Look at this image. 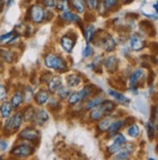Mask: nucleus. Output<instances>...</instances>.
Returning <instances> with one entry per match:
<instances>
[{
  "mask_svg": "<svg viewBox=\"0 0 158 160\" xmlns=\"http://www.w3.org/2000/svg\"><path fill=\"white\" fill-rule=\"evenodd\" d=\"M56 92H57V94L59 96V98L61 100H62V101L67 100L68 97H69V95L72 94V93H70V90L67 89V87H64V86H60V88Z\"/></svg>",
  "mask_w": 158,
  "mask_h": 160,
  "instance_id": "29",
  "label": "nucleus"
},
{
  "mask_svg": "<svg viewBox=\"0 0 158 160\" xmlns=\"http://www.w3.org/2000/svg\"><path fill=\"white\" fill-rule=\"evenodd\" d=\"M23 102V96L22 93L20 92H16L11 98V101H10V103L13 108H18L21 107V105Z\"/></svg>",
  "mask_w": 158,
  "mask_h": 160,
  "instance_id": "19",
  "label": "nucleus"
},
{
  "mask_svg": "<svg viewBox=\"0 0 158 160\" xmlns=\"http://www.w3.org/2000/svg\"><path fill=\"white\" fill-rule=\"evenodd\" d=\"M108 94H109L110 96H111V97H113L115 100L119 101V102H123V103H128V102H130V100H129L128 98H126L125 96H123L122 94L118 93V92H116V91L108 90Z\"/></svg>",
  "mask_w": 158,
  "mask_h": 160,
  "instance_id": "30",
  "label": "nucleus"
},
{
  "mask_svg": "<svg viewBox=\"0 0 158 160\" xmlns=\"http://www.w3.org/2000/svg\"><path fill=\"white\" fill-rule=\"evenodd\" d=\"M154 9H155V13L157 14V12H158V9H157V3L154 4Z\"/></svg>",
  "mask_w": 158,
  "mask_h": 160,
  "instance_id": "48",
  "label": "nucleus"
},
{
  "mask_svg": "<svg viewBox=\"0 0 158 160\" xmlns=\"http://www.w3.org/2000/svg\"><path fill=\"white\" fill-rule=\"evenodd\" d=\"M0 58L7 62H12L14 59L13 54L10 51H8L7 49H0Z\"/></svg>",
  "mask_w": 158,
  "mask_h": 160,
  "instance_id": "32",
  "label": "nucleus"
},
{
  "mask_svg": "<svg viewBox=\"0 0 158 160\" xmlns=\"http://www.w3.org/2000/svg\"><path fill=\"white\" fill-rule=\"evenodd\" d=\"M112 139H113V142L118 143V145H120L121 147H123L125 143H126V138L125 136L121 133H115L113 136H112Z\"/></svg>",
  "mask_w": 158,
  "mask_h": 160,
  "instance_id": "33",
  "label": "nucleus"
},
{
  "mask_svg": "<svg viewBox=\"0 0 158 160\" xmlns=\"http://www.w3.org/2000/svg\"><path fill=\"white\" fill-rule=\"evenodd\" d=\"M12 121H13V131L15 133L20 129L22 124V114L21 111H18V112L15 113L14 116H12Z\"/></svg>",
  "mask_w": 158,
  "mask_h": 160,
  "instance_id": "20",
  "label": "nucleus"
},
{
  "mask_svg": "<svg viewBox=\"0 0 158 160\" xmlns=\"http://www.w3.org/2000/svg\"><path fill=\"white\" fill-rule=\"evenodd\" d=\"M121 148H122V147H121L120 145H118V143H116V142H113V143H111V145L107 147V148H106V152H107L109 155L115 154Z\"/></svg>",
  "mask_w": 158,
  "mask_h": 160,
  "instance_id": "35",
  "label": "nucleus"
},
{
  "mask_svg": "<svg viewBox=\"0 0 158 160\" xmlns=\"http://www.w3.org/2000/svg\"><path fill=\"white\" fill-rule=\"evenodd\" d=\"M45 66L49 68H54L57 71H65L67 68V65L66 61L60 56L54 54V53H48L44 58Z\"/></svg>",
  "mask_w": 158,
  "mask_h": 160,
  "instance_id": "1",
  "label": "nucleus"
},
{
  "mask_svg": "<svg viewBox=\"0 0 158 160\" xmlns=\"http://www.w3.org/2000/svg\"><path fill=\"white\" fill-rule=\"evenodd\" d=\"M42 4L47 8H53L56 4V0H42Z\"/></svg>",
  "mask_w": 158,
  "mask_h": 160,
  "instance_id": "43",
  "label": "nucleus"
},
{
  "mask_svg": "<svg viewBox=\"0 0 158 160\" xmlns=\"http://www.w3.org/2000/svg\"><path fill=\"white\" fill-rule=\"evenodd\" d=\"M114 121V119L111 115H106V116H102L100 120L99 123L97 125V129L101 133H105L108 130V128L111 125V123Z\"/></svg>",
  "mask_w": 158,
  "mask_h": 160,
  "instance_id": "8",
  "label": "nucleus"
},
{
  "mask_svg": "<svg viewBox=\"0 0 158 160\" xmlns=\"http://www.w3.org/2000/svg\"><path fill=\"white\" fill-rule=\"evenodd\" d=\"M7 142H5V141H0V148L1 149H3V150H5L6 148H7Z\"/></svg>",
  "mask_w": 158,
  "mask_h": 160,
  "instance_id": "46",
  "label": "nucleus"
},
{
  "mask_svg": "<svg viewBox=\"0 0 158 160\" xmlns=\"http://www.w3.org/2000/svg\"><path fill=\"white\" fill-rule=\"evenodd\" d=\"M146 134L149 141H153L155 138V133H156V128L154 126V123L152 121H148L146 124Z\"/></svg>",
  "mask_w": 158,
  "mask_h": 160,
  "instance_id": "25",
  "label": "nucleus"
},
{
  "mask_svg": "<svg viewBox=\"0 0 158 160\" xmlns=\"http://www.w3.org/2000/svg\"><path fill=\"white\" fill-rule=\"evenodd\" d=\"M49 106H50V108H53V109H55V108H59L61 107V102H60V101H59V100L53 98V99H51V100H50Z\"/></svg>",
  "mask_w": 158,
  "mask_h": 160,
  "instance_id": "41",
  "label": "nucleus"
},
{
  "mask_svg": "<svg viewBox=\"0 0 158 160\" xmlns=\"http://www.w3.org/2000/svg\"><path fill=\"white\" fill-rule=\"evenodd\" d=\"M90 113H89V118L92 121H99V120L104 116V112L101 111V109L100 108H94L92 109H90Z\"/></svg>",
  "mask_w": 158,
  "mask_h": 160,
  "instance_id": "23",
  "label": "nucleus"
},
{
  "mask_svg": "<svg viewBox=\"0 0 158 160\" xmlns=\"http://www.w3.org/2000/svg\"><path fill=\"white\" fill-rule=\"evenodd\" d=\"M61 18L62 20H65L66 22H81L80 17H79L77 14H74L70 11H65L61 15Z\"/></svg>",
  "mask_w": 158,
  "mask_h": 160,
  "instance_id": "17",
  "label": "nucleus"
},
{
  "mask_svg": "<svg viewBox=\"0 0 158 160\" xmlns=\"http://www.w3.org/2000/svg\"><path fill=\"white\" fill-rule=\"evenodd\" d=\"M125 122H126L125 119H119V120H116V121H113L111 125H110V127L108 128V130L106 131L108 137H112L115 133H117L118 130L125 124Z\"/></svg>",
  "mask_w": 158,
  "mask_h": 160,
  "instance_id": "16",
  "label": "nucleus"
},
{
  "mask_svg": "<svg viewBox=\"0 0 158 160\" xmlns=\"http://www.w3.org/2000/svg\"><path fill=\"white\" fill-rule=\"evenodd\" d=\"M102 4H104L106 10H110L118 5V0H104Z\"/></svg>",
  "mask_w": 158,
  "mask_h": 160,
  "instance_id": "36",
  "label": "nucleus"
},
{
  "mask_svg": "<svg viewBox=\"0 0 158 160\" xmlns=\"http://www.w3.org/2000/svg\"><path fill=\"white\" fill-rule=\"evenodd\" d=\"M102 101H104V100H102V98L100 97V96H96V97H94L92 99H89L85 103V109L86 110H90V109H92L94 108H96V107H98L100 105Z\"/></svg>",
  "mask_w": 158,
  "mask_h": 160,
  "instance_id": "22",
  "label": "nucleus"
},
{
  "mask_svg": "<svg viewBox=\"0 0 158 160\" xmlns=\"http://www.w3.org/2000/svg\"><path fill=\"white\" fill-rule=\"evenodd\" d=\"M2 11H3V7H2V3L0 2V14H1Z\"/></svg>",
  "mask_w": 158,
  "mask_h": 160,
  "instance_id": "47",
  "label": "nucleus"
},
{
  "mask_svg": "<svg viewBox=\"0 0 158 160\" xmlns=\"http://www.w3.org/2000/svg\"><path fill=\"white\" fill-rule=\"evenodd\" d=\"M148 76L149 77H148V80H147V83H148V85H151L152 82H153V80H154V73L152 72V71H151V73H149Z\"/></svg>",
  "mask_w": 158,
  "mask_h": 160,
  "instance_id": "45",
  "label": "nucleus"
},
{
  "mask_svg": "<svg viewBox=\"0 0 158 160\" xmlns=\"http://www.w3.org/2000/svg\"><path fill=\"white\" fill-rule=\"evenodd\" d=\"M123 2H125V3H128L129 2V0H122Z\"/></svg>",
  "mask_w": 158,
  "mask_h": 160,
  "instance_id": "49",
  "label": "nucleus"
},
{
  "mask_svg": "<svg viewBox=\"0 0 158 160\" xmlns=\"http://www.w3.org/2000/svg\"><path fill=\"white\" fill-rule=\"evenodd\" d=\"M85 5L89 10H95L97 9L99 5V0H84Z\"/></svg>",
  "mask_w": 158,
  "mask_h": 160,
  "instance_id": "37",
  "label": "nucleus"
},
{
  "mask_svg": "<svg viewBox=\"0 0 158 160\" xmlns=\"http://www.w3.org/2000/svg\"><path fill=\"white\" fill-rule=\"evenodd\" d=\"M102 62H104L106 69L109 73H113L118 68V60L115 56H108V57Z\"/></svg>",
  "mask_w": 158,
  "mask_h": 160,
  "instance_id": "11",
  "label": "nucleus"
},
{
  "mask_svg": "<svg viewBox=\"0 0 158 160\" xmlns=\"http://www.w3.org/2000/svg\"><path fill=\"white\" fill-rule=\"evenodd\" d=\"M23 95H25L23 99H26V101H30V99L32 98V96H33L32 89H31L29 86H27L26 89L23 90Z\"/></svg>",
  "mask_w": 158,
  "mask_h": 160,
  "instance_id": "38",
  "label": "nucleus"
},
{
  "mask_svg": "<svg viewBox=\"0 0 158 160\" xmlns=\"http://www.w3.org/2000/svg\"><path fill=\"white\" fill-rule=\"evenodd\" d=\"M72 5L79 14H83L85 12L86 5L84 0H72Z\"/></svg>",
  "mask_w": 158,
  "mask_h": 160,
  "instance_id": "27",
  "label": "nucleus"
},
{
  "mask_svg": "<svg viewBox=\"0 0 158 160\" xmlns=\"http://www.w3.org/2000/svg\"><path fill=\"white\" fill-rule=\"evenodd\" d=\"M68 103L69 105H75V103H79L83 101V98H82V95L81 93L77 91V92H73L69 95L68 97Z\"/></svg>",
  "mask_w": 158,
  "mask_h": 160,
  "instance_id": "26",
  "label": "nucleus"
},
{
  "mask_svg": "<svg viewBox=\"0 0 158 160\" xmlns=\"http://www.w3.org/2000/svg\"><path fill=\"white\" fill-rule=\"evenodd\" d=\"M130 40V46L134 51H141L146 47V42L138 33H131L129 36Z\"/></svg>",
  "mask_w": 158,
  "mask_h": 160,
  "instance_id": "7",
  "label": "nucleus"
},
{
  "mask_svg": "<svg viewBox=\"0 0 158 160\" xmlns=\"http://www.w3.org/2000/svg\"><path fill=\"white\" fill-rule=\"evenodd\" d=\"M127 133L130 137L132 138H137L141 133L140 126L138 124H131L127 127Z\"/></svg>",
  "mask_w": 158,
  "mask_h": 160,
  "instance_id": "28",
  "label": "nucleus"
},
{
  "mask_svg": "<svg viewBox=\"0 0 158 160\" xmlns=\"http://www.w3.org/2000/svg\"><path fill=\"white\" fill-rule=\"evenodd\" d=\"M12 106H11V103L10 102H2V105L1 107H0V112H1V116L3 118H8V117H10L11 113H12Z\"/></svg>",
  "mask_w": 158,
  "mask_h": 160,
  "instance_id": "21",
  "label": "nucleus"
},
{
  "mask_svg": "<svg viewBox=\"0 0 158 160\" xmlns=\"http://www.w3.org/2000/svg\"><path fill=\"white\" fill-rule=\"evenodd\" d=\"M93 40H99V42L96 43L97 46H101L102 49L106 52H112L116 48V42L114 38L110 34L105 32V31H102V30L100 31V34L98 37L93 36L92 41Z\"/></svg>",
  "mask_w": 158,
  "mask_h": 160,
  "instance_id": "2",
  "label": "nucleus"
},
{
  "mask_svg": "<svg viewBox=\"0 0 158 160\" xmlns=\"http://www.w3.org/2000/svg\"><path fill=\"white\" fill-rule=\"evenodd\" d=\"M19 138L23 141H35L39 138V132L35 128L27 127L20 132Z\"/></svg>",
  "mask_w": 158,
  "mask_h": 160,
  "instance_id": "6",
  "label": "nucleus"
},
{
  "mask_svg": "<svg viewBox=\"0 0 158 160\" xmlns=\"http://www.w3.org/2000/svg\"><path fill=\"white\" fill-rule=\"evenodd\" d=\"M70 2L68 0H59L57 3V9L60 11H68L69 10Z\"/></svg>",
  "mask_w": 158,
  "mask_h": 160,
  "instance_id": "34",
  "label": "nucleus"
},
{
  "mask_svg": "<svg viewBox=\"0 0 158 160\" xmlns=\"http://www.w3.org/2000/svg\"><path fill=\"white\" fill-rule=\"evenodd\" d=\"M98 107L101 109V111L104 112V114H105V113L108 114V113H110V112H112V111L115 109L116 105H115V103H114L113 102H111V101L104 100Z\"/></svg>",
  "mask_w": 158,
  "mask_h": 160,
  "instance_id": "15",
  "label": "nucleus"
},
{
  "mask_svg": "<svg viewBox=\"0 0 158 160\" xmlns=\"http://www.w3.org/2000/svg\"><path fill=\"white\" fill-rule=\"evenodd\" d=\"M81 83V77L77 74H69L67 76V85L69 88H74L80 85Z\"/></svg>",
  "mask_w": 158,
  "mask_h": 160,
  "instance_id": "18",
  "label": "nucleus"
},
{
  "mask_svg": "<svg viewBox=\"0 0 158 160\" xmlns=\"http://www.w3.org/2000/svg\"><path fill=\"white\" fill-rule=\"evenodd\" d=\"M2 69V63H1V62H0V70Z\"/></svg>",
  "mask_w": 158,
  "mask_h": 160,
  "instance_id": "50",
  "label": "nucleus"
},
{
  "mask_svg": "<svg viewBox=\"0 0 158 160\" xmlns=\"http://www.w3.org/2000/svg\"><path fill=\"white\" fill-rule=\"evenodd\" d=\"M52 76L53 75H52V73L50 72V71H45V72L40 76V82L42 84H47Z\"/></svg>",
  "mask_w": 158,
  "mask_h": 160,
  "instance_id": "39",
  "label": "nucleus"
},
{
  "mask_svg": "<svg viewBox=\"0 0 158 160\" xmlns=\"http://www.w3.org/2000/svg\"><path fill=\"white\" fill-rule=\"evenodd\" d=\"M28 16L31 22L35 23H41L46 19V11L40 4L32 5L28 10Z\"/></svg>",
  "mask_w": 158,
  "mask_h": 160,
  "instance_id": "3",
  "label": "nucleus"
},
{
  "mask_svg": "<svg viewBox=\"0 0 158 160\" xmlns=\"http://www.w3.org/2000/svg\"><path fill=\"white\" fill-rule=\"evenodd\" d=\"M75 41H76V39L72 38V36L64 35L61 38V46L62 47V49H64L66 52L70 53L72 51L73 47L75 45Z\"/></svg>",
  "mask_w": 158,
  "mask_h": 160,
  "instance_id": "10",
  "label": "nucleus"
},
{
  "mask_svg": "<svg viewBox=\"0 0 158 160\" xmlns=\"http://www.w3.org/2000/svg\"><path fill=\"white\" fill-rule=\"evenodd\" d=\"M48 85V90L50 93H56V91L62 86V78L59 75H54L50 78V80L47 83Z\"/></svg>",
  "mask_w": 158,
  "mask_h": 160,
  "instance_id": "13",
  "label": "nucleus"
},
{
  "mask_svg": "<svg viewBox=\"0 0 158 160\" xmlns=\"http://www.w3.org/2000/svg\"><path fill=\"white\" fill-rule=\"evenodd\" d=\"M49 119V113L48 111L44 108H39V109H35L34 115L31 119L34 126H42L44 125Z\"/></svg>",
  "mask_w": 158,
  "mask_h": 160,
  "instance_id": "5",
  "label": "nucleus"
},
{
  "mask_svg": "<svg viewBox=\"0 0 158 160\" xmlns=\"http://www.w3.org/2000/svg\"><path fill=\"white\" fill-rule=\"evenodd\" d=\"M92 53H93V49H92V47L91 46H86V48L83 50V53H82V56L84 58H88V57H90V56L92 55Z\"/></svg>",
  "mask_w": 158,
  "mask_h": 160,
  "instance_id": "42",
  "label": "nucleus"
},
{
  "mask_svg": "<svg viewBox=\"0 0 158 160\" xmlns=\"http://www.w3.org/2000/svg\"><path fill=\"white\" fill-rule=\"evenodd\" d=\"M49 101V93L45 89L39 90L35 95H34V102L39 106H43L46 102Z\"/></svg>",
  "mask_w": 158,
  "mask_h": 160,
  "instance_id": "12",
  "label": "nucleus"
},
{
  "mask_svg": "<svg viewBox=\"0 0 158 160\" xmlns=\"http://www.w3.org/2000/svg\"><path fill=\"white\" fill-rule=\"evenodd\" d=\"M14 32H15V31L13 30V31H10V32L6 33V34H2L1 36H0V41H4V40H6V39H9L13 35Z\"/></svg>",
  "mask_w": 158,
  "mask_h": 160,
  "instance_id": "44",
  "label": "nucleus"
},
{
  "mask_svg": "<svg viewBox=\"0 0 158 160\" xmlns=\"http://www.w3.org/2000/svg\"><path fill=\"white\" fill-rule=\"evenodd\" d=\"M134 150V145H124L117 152L114 154V159H126L128 158Z\"/></svg>",
  "mask_w": 158,
  "mask_h": 160,
  "instance_id": "9",
  "label": "nucleus"
},
{
  "mask_svg": "<svg viewBox=\"0 0 158 160\" xmlns=\"http://www.w3.org/2000/svg\"><path fill=\"white\" fill-rule=\"evenodd\" d=\"M95 34V28L93 25H88L87 28L84 29V35H85V39L87 43H90L92 41V38Z\"/></svg>",
  "mask_w": 158,
  "mask_h": 160,
  "instance_id": "31",
  "label": "nucleus"
},
{
  "mask_svg": "<svg viewBox=\"0 0 158 160\" xmlns=\"http://www.w3.org/2000/svg\"><path fill=\"white\" fill-rule=\"evenodd\" d=\"M144 76V69L143 68H137L134 72L130 75L129 77V82H130V86L131 87H135L136 84L140 81V80L143 78Z\"/></svg>",
  "mask_w": 158,
  "mask_h": 160,
  "instance_id": "14",
  "label": "nucleus"
},
{
  "mask_svg": "<svg viewBox=\"0 0 158 160\" xmlns=\"http://www.w3.org/2000/svg\"><path fill=\"white\" fill-rule=\"evenodd\" d=\"M34 112H35V108L32 106L27 107L22 112V119L25 120V121H31V119H32V117L34 115Z\"/></svg>",
  "mask_w": 158,
  "mask_h": 160,
  "instance_id": "24",
  "label": "nucleus"
},
{
  "mask_svg": "<svg viewBox=\"0 0 158 160\" xmlns=\"http://www.w3.org/2000/svg\"><path fill=\"white\" fill-rule=\"evenodd\" d=\"M34 148L29 145V143H21V145L15 146L12 150H11V154L16 156V157H28L30 155H32L34 153Z\"/></svg>",
  "mask_w": 158,
  "mask_h": 160,
  "instance_id": "4",
  "label": "nucleus"
},
{
  "mask_svg": "<svg viewBox=\"0 0 158 160\" xmlns=\"http://www.w3.org/2000/svg\"><path fill=\"white\" fill-rule=\"evenodd\" d=\"M7 94H8V90H7V88L2 85V84H0V102L1 101H4L7 97Z\"/></svg>",
  "mask_w": 158,
  "mask_h": 160,
  "instance_id": "40",
  "label": "nucleus"
}]
</instances>
